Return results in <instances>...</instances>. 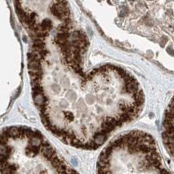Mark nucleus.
<instances>
[{
	"instance_id": "obj_1",
	"label": "nucleus",
	"mask_w": 174,
	"mask_h": 174,
	"mask_svg": "<svg viewBox=\"0 0 174 174\" xmlns=\"http://www.w3.org/2000/svg\"><path fill=\"white\" fill-rule=\"evenodd\" d=\"M54 46L35 42L28 55L33 99L43 124L70 146L98 148L139 114L143 91L133 76L117 66L84 71L87 48L71 41Z\"/></svg>"
},
{
	"instance_id": "obj_3",
	"label": "nucleus",
	"mask_w": 174,
	"mask_h": 174,
	"mask_svg": "<svg viewBox=\"0 0 174 174\" xmlns=\"http://www.w3.org/2000/svg\"><path fill=\"white\" fill-rule=\"evenodd\" d=\"M97 174H173L165 168L154 138L132 131L112 139L99 154Z\"/></svg>"
},
{
	"instance_id": "obj_2",
	"label": "nucleus",
	"mask_w": 174,
	"mask_h": 174,
	"mask_svg": "<svg viewBox=\"0 0 174 174\" xmlns=\"http://www.w3.org/2000/svg\"><path fill=\"white\" fill-rule=\"evenodd\" d=\"M2 174H79L69 166L40 131L22 126L1 134Z\"/></svg>"
},
{
	"instance_id": "obj_4",
	"label": "nucleus",
	"mask_w": 174,
	"mask_h": 174,
	"mask_svg": "<svg viewBox=\"0 0 174 174\" xmlns=\"http://www.w3.org/2000/svg\"><path fill=\"white\" fill-rule=\"evenodd\" d=\"M162 139L167 151L174 160V98L165 111Z\"/></svg>"
}]
</instances>
